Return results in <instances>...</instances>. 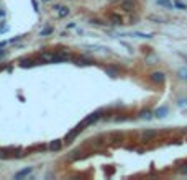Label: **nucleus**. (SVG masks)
Instances as JSON below:
<instances>
[{
    "mask_svg": "<svg viewBox=\"0 0 187 180\" xmlns=\"http://www.w3.org/2000/svg\"><path fill=\"white\" fill-rule=\"evenodd\" d=\"M99 118H100V111H95V113L89 115V116H87V118H85V120L81 123V126H82V128H85V126H90V124H94L97 120H99Z\"/></svg>",
    "mask_w": 187,
    "mask_h": 180,
    "instance_id": "obj_1",
    "label": "nucleus"
},
{
    "mask_svg": "<svg viewBox=\"0 0 187 180\" xmlns=\"http://www.w3.org/2000/svg\"><path fill=\"white\" fill-rule=\"evenodd\" d=\"M120 7H122V10H125V12H131L136 7V2H135V0H123L120 4Z\"/></svg>",
    "mask_w": 187,
    "mask_h": 180,
    "instance_id": "obj_2",
    "label": "nucleus"
},
{
    "mask_svg": "<svg viewBox=\"0 0 187 180\" xmlns=\"http://www.w3.org/2000/svg\"><path fill=\"white\" fill-rule=\"evenodd\" d=\"M82 129H84V128H82V126H81V124H79V126H77V128H76V129L69 131V133H67V134H66V142H71V141H72V139H74V138H76V136H77V134H79V133H81V131H82Z\"/></svg>",
    "mask_w": 187,
    "mask_h": 180,
    "instance_id": "obj_3",
    "label": "nucleus"
},
{
    "mask_svg": "<svg viewBox=\"0 0 187 180\" xmlns=\"http://www.w3.org/2000/svg\"><path fill=\"white\" fill-rule=\"evenodd\" d=\"M149 79H151L154 84H162L166 77H164V74H162V72H153V74L149 75Z\"/></svg>",
    "mask_w": 187,
    "mask_h": 180,
    "instance_id": "obj_4",
    "label": "nucleus"
},
{
    "mask_svg": "<svg viewBox=\"0 0 187 180\" xmlns=\"http://www.w3.org/2000/svg\"><path fill=\"white\" fill-rule=\"evenodd\" d=\"M54 8L57 10V15H59L61 18H64V17L69 15V8H67V7H63V5H54Z\"/></svg>",
    "mask_w": 187,
    "mask_h": 180,
    "instance_id": "obj_5",
    "label": "nucleus"
},
{
    "mask_svg": "<svg viewBox=\"0 0 187 180\" xmlns=\"http://www.w3.org/2000/svg\"><path fill=\"white\" fill-rule=\"evenodd\" d=\"M108 18H110V21H112L113 25H122V23H123V18H122L118 13H110Z\"/></svg>",
    "mask_w": 187,
    "mask_h": 180,
    "instance_id": "obj_6",
    "label": "nucleus"
},
{
    "mask_svg": "<svg viewBox=\"0 0 187 180\" xmlns=\"http://www.w3.org/2000/svg\"><path fill=\"white\" fill-rule=\"evenodd\" d=\"M31 172H33V167H26V169H23V170H20V172L15 173V179H23V177L30 175Z\"/></svg>",
    "mask_w": 187,
    "mask_h": 180,
    "instance_id": "obj_7",
    "label": "nucleus"
},
{
    "mask_svg": "<svg viewBox=\"0 0 187 180\" xmlns=\"http://www.w3.org/2000/svg\"><path fill=\"white\" fill-rule=\"evenodd\" d=\"M123 36H136V38H151V33H141V31H133V33H125Z\"/></svg>",
    "mask_w": 187,
    "mask_h": 180,
    "instance_id": "obj_8",
    "label": "nucleus"
},
{
    "mask_svg": "<svg viewBox=\"0 0 187 180\" xmlns=\"http://www.w3.org/2000/svg\"><path fill=\"white\" fill-rule=\"evenodd\" d=\"M156 136V131H153V129H146V131H143V134H141V138L145 139V141H149V139H153Z\"/></svg>",
    "mask_w": 187,
    "mask_h": 180,
    "instance_id": "obj_9",
    "label": "nucleus"
},
{
    "mask_svg": "<svg viewBox=\"0 0 187 180\" xmlns=\"http://www.w3.org/2000/svg\"><path fill=\"white\" fill-rule=\"evenodd\" d=\"M167 115V106H161V108H158L154 111V116L156 118H164Z\"/></svg>",
    "mask_w": 187,
    "mask_h": 180,
    "instance_id": "obj_10",
    "label": "nucleus"
},
{
    "mask_svg": "<svg viewBox=\"0 0 187 180\" xmlns=\"http://www.w3.org/2000/svg\"><path fill=\"white\" fill-rule=\"evenodd\" d=\"M158 5H161V7H166V8H174V2H171V0H154Z\"/></svg>",
    "mask_w": 187,
    "mask_h": 180,
    "instance_id": "obj_11",
    "label": "nucleus"
},
{
    "mask_svg": "<svg viewBox=\"0 0 187 180\" xmlns=\"http://www.w3.org/2000/svg\"><path fill=\"white\" fill-rule=\"evenodd\" d=\"M61 146H63V144H61V141H57V139H56V141H53L49 144V149H51V151H59Z\"/></svg>",
    "mask_w": 187,
    "mask_h": 180,
    "instance_id": "obj_12",
    "label": "nucleus"
},
{
    "mask_svg": "<svg viewBox=\"0 0 187 180\" xmlns=\"http://www.w3.org/2000/svg\"><path fill=\"white\" fill-rule=\"evenodd\" d=\"M54 30L51 28V26H46V28H43L41 31H39V36H48V35H51Z\"/></svg>",
    "mask_w": 187,
    "mask_h": 180,
    "instance_id": "obj_13",
    "label": "nucleus"
},
{
    "mask_svg": "<svg viewBox=\"0 0 187 180\" xmlns=\"http://www.w3.org/2000/svg\"><path fill=\"white\" fill-rule=\"evenodd\" d=\"M177 74H179V77H180V79H184V80H187V67H180V69H179V72H177Z\"/></svg>",
    "mask_w": 187,
    "mask_h": 180,
    "instance_id": "obj_14",
    "label": "nucleus"
},
{
    "mask_svg": "<svg viewBox=\"0 0 187 180\" xmlns=\"http://www.w3.org/2000/svg\"><path fill=\"white\" fill-rule=\"evenodd\" d=\"M151 115H153L151 111H141V113H140V116H141L143 120H151V118H153Z\"/></svg>",
    "mask_w": 187,
    "mask_h": 180,
    "instance_id": "obj_15",
    "label": "nucleus"
},
{
    "mask_svg": "<svg viewBox=\"0 0 187 180\" xmlns=\"http://www.w3.org/2000/svg\"><path fill=\"white\" fill-rule=\"evenodd\" d=\"M174 7H177V8H182V10H187V5H184L182 2H179V0H176V2H174Z\"/></svg>",
    "mask_w": 187,
    "mask_h": 180,
    "instance_id": "obj_16",
    "label": "nucleus"
},
{
    "mask_svg": "<svg viewBox=\"0 0 187 180\" xmlns=\"http://www.w3.org/2000/svg\"><path fill=\"white\" fill-rule=\"evenodd\" d=\"M148 20H151V21H158V23H162V18L154 17V15H149V17H148Z\"/></svg>",
    "mask_w": 187,
    "mask_h": 180,
    "instance_id": "obj_17",
    "label": "nucleus"
},
{
    "mask_svg": "<svg viewBox=\"0 0 187 180\" xmlns=\"http://www.w3.org/2000/svg\"><path fill=\"white\" fill-rule=\"evenodd\" d=\"M179 172L180 173H187V164H186V166H180L179 167Z\"/></svg>",
    "mask_w": 187,
    "mask_h": 180,
    "instance_id": "obj_18",
    "label": "nucleus"
},
{
    "mask_svg": "<svg viewBox=\"0 0 187 180\" xmlns=\"http://www.w3.org/2000/svg\"><path fill=\"white\" fill-rule=\"evenodd\" d=\"M90 23H95V25H105V23H103V21H100V20H92Z\"/></svg>",
    "mask_w": 187,
    "mask_h": 180,
    "instance_id": "obj_19",
    "label": "nucleus"
},
{
    "mask_svg": "<svg viewBox=\"0 0 187 180\" xmlns=\"http://www.w3.org/2000/svg\"><path fill=\"white\" fill-rule=\"evenodd\" d=\"M31 4H33V7H35V10H38V4H36L35 0H31Z\"/></svg>",
    "mask_w": 187,
    "mask_h": 180,
    "instance_id": "obj_20",
    "label": "nucleus"
},
{
    "mask_svg": "<svg viewBox=\"0 0 187 180\" xmlns=\"http://www.w3.org/2000/svg\"><path fill=\"white\" fill-rule=\"evenodd\" d=\"M5 44H7V41H2V43H0V48H4Z\"/></svg>",
    "mask_w": 187,
    "mask_h": 180,
    "instance_id": "obj_21",
    "label": "nucleus"
},
{
    "mask_svg": "<svg viewBox=\"0 0 187 180\" xmlns=\"http://www.w3.org/2000/svg\"><path fill=\"white\" fill-rule=\"evenodd\" d=\"M180 56H182V57H184V59H186V61H187V56H186V54H180Z\"/></svg>",
    "mask_w": 187,
    "mask_h": 180,
    "instance_id": "obj_22",
    "label": "nucleus"
},
{
    "mask_svg": "<svg viewBox=\"0 0 187 180\" xmlns=\"http://www.w3.org/2000/svg\"><path fill=\"white\" fill-rule=\"evenodd\" d=\"M44 2H49V0H44Z\"/></svg>",
    "mask_w": 187,
    "mask_h": 180,
    "instance_id": "obj_23",
    "label": "nucleus"
}]
</instances>
